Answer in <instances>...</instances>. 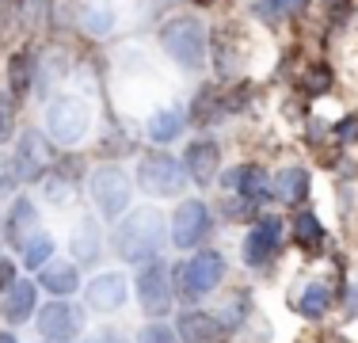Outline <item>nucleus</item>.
Returning <instances> with one entry per match:
<instances>
[{
	"instance_id": "obj_1",
	"label": "nucleus",
	"mask_w": 358,
	"mask_h": 343,
	"mask_svg": "<svg viewBox=\"0 0 358 343\" xmlns=\"http://www.w3.org/2000/svg\"><path fill=\"white\" fill-rule=\"evenodd\" d=\"M160 244H164V218L157 210H134L126 221L115 229V252L126 263H145L157 260Z\"/></svg>"
},
{
	"instance_id": "obj_2",
	"label": "nucleus",
	"mask_w": 358,
	"mask_h": 343,
	"mask_svg": "<svg viewBox=\"0 0 358 343\" xmlns=\"http://www.w3.org/2000/svg\"><path fill=\"white\" fill-rule=\"evenodd\" d=\"M221 279H225V255L221 252H199V255H191L187 263L176 267V286L172 290L183 302H199V298H206Z\"/></svg>"
},
{
	"instance_id": "obj_3",
	"label": "nucleus",
	"mask_w": 358,
	"mask_h": 343,
	"mask_svg": "<svg viewBox=\"0 0 358 343\" xmlns=\"http://www.w3.org/2000/svg\"><path fill=\"white\" fill-rule=\"evenodd\" d=\"M88 122H92V111L88 103H84L80 96H57L50 99L46 107V134L54 145H76L84 134H88Z\"/></svg>"
},
{
	"instance_id": "obj_4",
	"label": "nucleus",
	"mask_w": 358,
	"mask_h": 343,
	"mask_svg": "<svg viewBox=\"0 0 358 343\" xmlns=\"http://www.w3.org/2000/svg\"><path fill=\"white\" fill-rule=\"evenodd\" d=\"M160 42H164V50L176 57L179 65L187 69H199L206 62V27H202L199 20H191V15H179V20L164 23V31H160Z\"/></svg>"
},
{
	"instance_id": "obj_5",
	"label": "nucleus",
	"mask_w": 358,
	"mask_h": 343,
	"mask_svg": "<svg viewBox=\"0 0 358 343\" xmlns=\"http://www.w3.org/2000/svg\"><path fill=\"white\" fill-rule=\"evenodd\" d=\"M138 179L145 191L157 195V199H176L187 187V168L176 157H168V153H149L138 164Z\"/></svg>"
},
{
	"instance_id": "obj_6",
	"label": "nucleus",
	"mask_w": 358,
	"mask_h": 343,
	"mask_svg": "<svg viewBox=\"0 0 358 343\" xmlns=\"http://www.w3.org/2000/svg\"><path fill=\"white\" fill-rule=\"evenodd\" d=\"M92 199H96L99 214L115 221L118 214L130 206V176H126L118 164H103L92 176Z\"/></svg>"
},
{
	"instance_id": "obj_7",
	"label": "nucleus",
	"mask_w": 358,
	"mask_h": 343,
	"mask_svg": "<svg viewBox=\"0 0 358 343\" xmlns=\"http://www.w3.org/2000/svg\"><path fill=\"white\" fill-rule=\"evenodd\" d=\"M138 298L149 316H164L172 305V286H168V267L160 260H149V267L138 271Z\"/></svg>"
},
{
	"instance_id": "obj_8",
	"label": "nucleus",
	"mask_w": 358,
	"mask_h": 343,
	"mask_svg": "<svg viewBox=\"0 0 358 343\" xmlns=\"http://www.w3.org/2000/svg\"><path fill=\"white\" fill-rule=\"evenodd\" d=\"M210 233V210L199 199L179 202V210L172 214V244L176 248H194L202 237Z\"/></svg>"
},
{
	"instance_id": "obj_9",
	"label": "nucleus",
	"mask_w": 358,
	"mask_h": 343,
	"mask_svg": "<svg viewBox=\"0 0 358 343\" xmlns=\"http://www.w3.org/2000/svg\"><path fill=\"white\" fill-rule=\"evenodd\" d=\"M278 240H282V218H259L255 225L248 229V237H244V263L248 267H263V263L275 255Z\"/></svg>"
},
{
	"instance_id": "obj_10",
	"label": "nucleus",
	"mask_w": 358,
	"mask_h": 343,
	"mask_svg": "<svg viewBox=\"0 0 358 343\" xmlns=\"http://www.w3.org/2000/svg\"><path fill=\"white\" fill-rule=\"evenodd\" d=\"M225 187L233 195H241L244 206H255V202H267L271 199V176L259 164H236V168H229L225 172Z\"/></svg>"
},
{
	"instance_id": "obj_11",
	"label": "nucleus",
	"mask_w": 358,
	"mask_h": 343,
	"mask_svg": "<svg viewBox=\"0 0 358 343\" xmlns=\"http://www.w3.org/2000/svg\"><path fill=\"white\" fill-rule=\"evenodd\" d=\"M15 176L20 179H42L50 172V145L42 141V134H35V130H27L20 137V145H15Z\"/></svg>"
},
{
	"instance_id": "obj_12",
	"label": "nucleus",
	"mask_w": 358,
	"mask_h": 343,
	"mask_svg": "<svg viewBox=\"0 0 358 343\" xmlns=\"http://www.w3.org/2000/svg\"><path fill=\"white\" fill-rule=\"evenodd\" d=\"M84 302H88V309H96V313H115V309L126 302V279L118 271L96 274V279L84 286Z\"/></svg>"
},
{
	"instance_id": "obj_13",
	"label": "nucleus",
	"mask_w": 358,
	"mask_h": 343,
	"mask_svg": "<svg viewBox=\"0 0 358 343\" xmlns=\"http://www.w3.org/2000/svg\"><path fill=\"white\" fill-rule=\"evenodd\" d=\"M38 332H42L46 340L69 343L76 332H80V313H76L69 302H50V305L38 313Z\"/></svg>"
},
{
	"instance_id": "obj_14",
	"label": "nucleus",
	"mask_w": 358,
	"mask_h": 343,
	"mask_svg": "<svg viewBox=\"0 0 358 343\" xmlns=\"http://www.w3.org/2000/svg\"><path fill=\"white\" fill-rule=\"evenodd\" d=\"M217 164H221V149L210 137H202V141H191L187 145V153H183V168H187V176L194 179V183H202V187H210V179L217 176Z\"/></svg>"
},
{
	"instance_id": "obj_15",
	"label": "nucleus",
	"mask_w": 358,
	"mask_h": 343,
	"mask_svg": "<svg viewBox=\"0 0 358 343\" xmlns=\"http://www.w3.org/2000/svg\"><path fill=\"white\" fill-rule=\"evenodd\" d=\"M179 343H214L221 332V324H217V316H210V313H179Z\"/></svg>"
},
{
	"instance_id": "obj_16",
	"label": "nucleus",
	"mask_w": 358,
	"mask_h": 343,
	"mask_svg": "<svg viewBox=\"0 0 358 343\" xmlns=\"http://www.w3.org/2000/svg\"><path fill=\"white\" fill-rule=\"evenodd\" d=\"M31 233H38V210L31 199H15L12 202V214H8V240H12L15 248H23L31 240Z\"/></svg>"
},
{
	"instance_id": "obj_17",
	"label": "nucleus",
	"mask_w": 358,
	"mask_h": 343,
	"mask_svg": "<svg viewBox=\"0 0 358 343\" xmlns=\"http://www.w3.org/2000/svg\"><path fill=\"white\" fill-rule=\"evenodd\" d=\"M35 298H38V286L35 282H12L8 286V298H4V316L12 324H23L31 313H35Z\"/></svg>"
},
{
	"instance_id": "obj_18",
	"label": "nucleus",
	"mask_w": 358,
	"mask_h": 343,
	"mask_svg": "<svg viewBox=\"0 0 358 343\" xmlns=\"http://www.w3.org/2000/svg\"><path fill=\"white\" fill-rule=\"evenodd\" d=\"M38 286L50 290L54 298H69L76 286H80V279H76V267L73 263H46L38 274Z\"/></svg>"
},
{
	"instance_id": "obj_19",
	"label": "nucleus",
	"mask_w": 358,
	"mask_h": 343,
	"mask_svg": "<svg viewBox=\"0 0 358 343\" xmlns=\"http://www.w3.org/2000/svg\"><path fill=\"white\" fill-rule=\"evenodd\" d=\"M271 191H275L278 202H301L305 191H309V172L305 168H282L271 179Z\"/></svg>"
},
{
	"instance_id": "obj_20",
	"label": "nucleus",
	"mask_w": 358,
	"mask_h": 343,
	"mask_svg": "<svg viewBox=\"0 0 358 343\" xmlns=\"http://www.w3.org/2000/svg\"><path fill=\"white\" fill-rule=\"evenodd\" d=\"M69 248H73V255H76V260H84V263L99 260V248H103V240H99V225H96V221H92V218L76 221Z\"/></svg>"
},
{
	"instance_id": "obj_21",
	"label": "nucleus",
	"mask_w": 358,
	"mask_h": 343,
	"mask_svg": "<svg viewBox=\"0 0 358 343\" xmlns=\"http://www.w3.org/2000/svg\"><path fill=\"white\" fill-rule=\"evenodd\" d=\"M183 122H187V115L179 107H164V111H157V115L149 118V137L157 145H168V141H176V137H179Z\"/></svg>"
},
{
	"instance_id": "obj_22",
	"label": "nucleus",
	"mask_w": 358,
	"mask_h": 343,
	"mask_svg": "<svg viewBox=\"0 0 358 343\" xmlns=\"http://www.w3.org/2000/svg\"><path fill=\"white\" fill-rule=\"evenodd\" d=\"M8 84H12L15 99H23L31 92V84H35V57H31L27 50L12 54V62H8Z\"/></svg>"
},
{
	"instance_id": "obj_23",
	"label": "nucleus",
	"mask_w": 358,
	"mask_h": 343,
	"mask_svg": "<svg viewBox=\"0 0 358 343\" xmlns=\"http://www.w3.org/2000/svg\"><path fill=\"white\" fill-rule=\"evenodd\" d=\"M20 252H23V267H27V271L38 267L42 271L50 263V255H54V240H50V233H42V229H38V233H31V240L20 248Z\"/></svg>"
},
{
	"instance_id": "obj_24",
	"label": "nucleus",
	"mask_w": 358,
	"mask_h": 343,
	"mask_svg": "<svg viewBox=\"0 0 358 343\" xmlns=\"http://www.w3.org/2000/svg\"><path fill=\"white\" fill-rule=\"evenodd\" d=\"M301 8H305V0H255L252 12H255V20H263V23H278V20H286V15H297Z\"/></svg>"
},
{
	"instance_id": "obj_25",
	"label": "nucleus",
	"mask_w": 358,
	"mask_h": 343,
	"mask_svg": "<svg viewBox=\"0 0 358 343\" xmlns=\"http://www.w3.org/2000/svg\"><path fill=\"white\" fill-rule=\"evenodd\" d=\"M301 316H309V321H317V316L328 313V305H331V290L324 286V282H309L305 286V294H301Z\"/></svg>"
},
{
	"instance_id": "obj_26",
	"label": "nucleus",
	"mask_w": 358,
	"mask_h": 343,
	"mask_svg": "<svg viewBox=\"0 0 358 343\" xmlns=\"http://www.w3.org/2000/svg\"><path fill=\"white\" fill-rule=\"evenodd\" d=\"M294 237L301 248H320L324 244V225L317 221V214H297L294 218Z\"/></svg>"
},
{
	"instance_id": "obj_27",
	"label": "nucleus",
	"mask_w": 358,
	"mask_h": 343,
	"mask_svg": "<svg viewBox=\"0 0 358 343\" xmlns=\"http://www.w3.org/2000/svg\"><path fill=\"white\" fill-rule=\"evenodd\" d=\"M42 191H46V199L54 206H65L73 199V179L62 176V172H46V176H42Z\"/></svg>"
},
{
	"instance_id": "obj_28",
	"label": "nucleus",
	"mask_w": 358,
	"mask_h": 343,
	"mask_svg": "<svg viewBox=\"0 0 358 343\" xmlns=\"http://www.w3.org/2000/svg\"><path fill=\"white\" fill-rule=\"evenodd\" d=\"M331 88V69L324 65H313L301 73V92H309V96H324V92Z\"/></svg>"
},
{
	"instance_id": "obj_29",
	"label": "nucleus",
	"mask_w": 358,
	"mask_h": 343,
	"mask_svg": "<svg viewBox=\"0 0 358 343\" xmlns=\"http://www.w3.org/2000/svg\"><path fill=\"white\" fill-rule=\"evenodd\" d=\"M12 134H15V96L0 92V141H8Z\"/></svg>"
},
{
	"instance_id": "obj_30",
	"label": "nucleus",
	"mask_w": 358,
	"mask_h": 343,
	"mask_svg": "<svg viewBox=\"0 0 358 343\" xmlns=\"http://www.w3.org/2000/svg\"><path fill=\"white\" fill-rule=\"evenodd\" d=\"M217 92H202V96H199V107H194V118H199V122L202 126H206L210 122V118H217L221 115V111H225V107H217Z\"/></svg>"
},
{
	"instance_id": "obj_31",
	"label": "nucleus",
	"mask_w": 358,
	"mask_h": 343,
	"mask_svg": "<svg viewBox=\"0 0 358 343\" xmlns=\"http://www.w3.org/2000/svg\"><path fill=\"white\" fill-rule=\"evenodd\" d=\"M110 23H115V15H110L107 8H92V12H84V27L96 31V34H107Z\"/></svg>"
},
{
	"instance_id": "obj_32",
	"label": "nucleus",
	"mask_w": 358,
	"mask_h": 343,
	"mask_svg": "<svg viewBox=\"0 0 358 343\" xmlns=\"http://www.w3.org/2000/svg\"><path fill=\"white\" fill-rule=\"evenodd\" d=\"M15 183H20V176H15V160L0 157V199H8V195L15 191Z\"/></svg>"
},
{
	"instance_id": "obj_33",
	"label": "nucleus",
	"mask_w": 358,
	"mask_h": 343,
	"mask_svg": "<svg viewBox=\"0 0 358 343\" xmlns=\"http://www.w3.org/2000/svg\"><path fill=\"white\" fill-rule=\"evenodd\" d=\"M336 141H343V145H355L358 141V115H347V118H339L336 122Z\"/></svg>"
},
{
	"instance_id": "obj_34",
	"label": "nucleus",
	"mask_w": 358,
	"mask_h": 343,
	"mask_svg": "<svg viewBox=\"0 0 358 343\" xmlns=\"http://www.w3.org/2000/svg\"><path fill=\"white\" fill-rule=\"evenodd\" d=\"M141 343H176V332L164 328V324H149L141 332Z\"/></svg>"
},
{
	"instance_id": "obj_35",
	"label": "nucleus",
	"mask_w": 358,
	"mask_h": 343,
	"mask_svg": "<svg viewBox=\"0 0 358 343\" xmlns=\"http://www.w3.org/2000/svg\"><path fill=\"white\" fill-rule=\"evenodd\" d=\"M12 282H15V267L8 260H0V290H8Z\"/></svg>"
},
{
	"instance_id": "obj_36",
	"label": "nucleus",
	"mask_w": 358,
	"mask_h": 343,
	"mask_svg": "<svg viewBox=\"0 0 358 343\" xmlns=\"http://www.w3.org/2000/svg\"><path fill=\"white\" fill-rule=\"evenodd\" d=\"M88 343H126V340L118 336V332H110V328H107V332H96V336H92Z\"/></svg>"
},
{
	"instance_id": "obj_37",
	"label": "nucleus",
	"mask_w": 358,
	"mask_h": 343,
	"mask_svg": "<svg viewBox=\"0 0 358 343\" xmlns=\"http://www.w3.org/2000/svg\"><path fill=\"white\" fill-rule=\"evenodd\" d=\"M347 313H351V316H358V282L351 286V298H347Z\"/></svg>"
},
{
	"instance_id": "obj_38",
	"label": "nucleus",
	"mask_w": 358,
	"mask_h": 343,
	"mask_svg": "<svg viewBox=\"0 0 358 343\" xmlns=\"http://www.w3.org/2000/svg\"><path fill=\"white\" fill-rule=\"evenodd\" d=\"M0 343H15V336L12 332H0Z\"/></svg>"
}]
</instances>
